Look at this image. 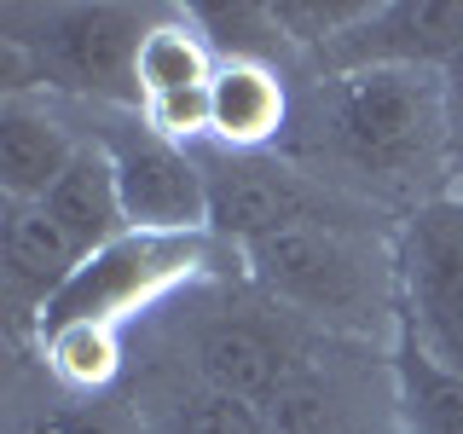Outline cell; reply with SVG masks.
Listing matches in <instances>:
<instances>
[{
  "label": "cell",
  "instance_id": "cell-18",
  "mask_svg": "<svg viewBox=\"0 0 463 434\" xmlns=\"http://www.w3.org/2000/svg\"><path fill=\"white\" fill-rule=\"evenodd\" d=\"M163 434H272V429H267V417H260V405L214 394V388H203V382H185L180 394L168 400Z\"/></svg>",
  "mask_w": 463,
  "mask_h": 434
},
{
  "label": "cell",
  "instance_id": "cell-7",
  "mask_svg": "<svg viewBox=\"0 0 463 434\" xmlns=\"http://www.w3.org/2000/svg\"><path fill=\"white\" fill-rule=\"evenodd\" d=\"M226 250L221 238H156V231H128L116 238L110 250H99L87 267L70 278L58 296L41 307L35 330L41 325H64V318H99V325H122L128 318L156 307L168 289L192 284L209 255Z\"/></svg>",
  "mask_w": 463,
  "mask_h": 434
},
{
  "label": "cell",
  "instance_id": "cell-16",
  "mask_svg": "<svg viewBox=\"0 0 463 434\" xmlns=\"http://www.w3.org/2000/svg\"><path fill=\"white\" fill-rule=\"evenodd\" d=\"M41 365L52 371V382L76 400H99L122 376L128 359V330L99 325V318H64V325H41Z\"/></svg>",
  "mask_w": 463,
  "mask_h": 434
},
{
  "label": "cell",
  "instance_id": "cell-10",
  "mask_svg": "<svg viewBox=\"0 0 463 434\" xmlns=\"http://www.w3.org/2000/svg\"><path fill=\"white\" fill-rule=\"evenodd\" d=\"M458 52H463V0H371L365 18L307 64V76L371 70V64L440 70Z\"/></svg>",
  "mask_w": 463,
  "mask_h": 434
},
{
  "label": "cell",
  "instance_id": "cell-4",
  "mask_svg": "<svg viewBox=\"0 0 463 434\" xmlns=\"http://www.w3.org/2000/svg\"><path fill=\"white\" fill-rule=\"evenodd\" d=\"M93 139L110 151L128 231L214 238L209 231V174H203L192 145L156 134L139 110H93Z\"/></svg>",
  "mask_w": 463,
  "mask_h": 434
},
{
  "label": "cell",
  "instance_id": "cell-8",
  "mask_svg": "<svg viewBox=\"0 0 463 434\" xmlns=\"http://www.w3.org/2000/svg\"><path fill=\"white\" fill-rule=\"evenodd\" d=\"M313 330L296 325L289 313H279L267 296H243V301H221L192 325L185 354H192V382L214 388V394L267 405L284 388V376L296 371L301 347Z\"/></svg>",
  "mask_w": 463,
  "mask_h": 434
},
{
  "label": "cell",
  "instance_id": "cell-11",
  "mask_svg": "<svg viewBox=\"0 0 463 434\" xmlns=\"http://www.w3.org/2000/svg\"><path fill=\"white\" fill-rule=\"evenodd\" d=\"M347 347L359 342H336L313 330L284 388L260 405L272 434H365V388L342 359Z\"/></svg>",
  "mask_w": 463,
  "mask_h": 434
},
{
  "label": "cell",
  "instance_id": "cell-13",
  "mask_svg": "<svg viewBox=\"0 0 463 434\" xmlns=\"http://www.w3.org/2000/svg\"><path fill=\"white\" fill-rule=\"evenodd\" d=\"M81 139L87 134L58 110L52 93H6L0 99V192L6 203H41L76 163Z\"/></svg>",
  "mask_w": 463,
  "mask_h": 434
},
{
  "label": "cell",
  "instance_id": "cell-21",
  "mask_svg": "<svg viewBox=\"0 0 463 434\" xmlns=\"http://www.w3.org/2000/svg\"><path fill=\"white\" fill-rule=\"evenodd\" d=\"M458 192H463V185H458Z\"/></svg>",
  "mask_w": 463,
  "mask_h": 434
},
{
  "label": "cell",
  "instance_id": "cell-12",
  "mask_svg": "<svg viewBox=\"0 0 463 434\" xmlns=\"http://www.w3.org/2000/svg\"><path fill=\"white\" fill-rule=\"evenodd\" d=\"M296 93L289 70L260 64V58H221L209 81V139L221 151H284L289 122H296Z\"/></svg>",
  "mask_w": 463,
  "mask_h": 434
},
{
  "label": "cell",
  "instance_id": "cell-17",
  "mask_svg": "<svg viewBox=\"0 0 463 434\" xmlns=\"http://www.w3.org/2000/svg\"><path fill=\"white\" fill-rule=\"evenodd\" d=\"M388 394L400 434H463V382L429 354H417L405 336L388 354Z\"/></svg>",
  "mask_w": 463,
  "mask_h": 434
},
{
  "label": "cell",
  "instance_id": "cell-19",
  "mask_svg": "<svg viewBox=\"0 0 463 434\" xmlns=\"http://www.w3.org/2000/svg\"><path fill=\"white\" fill-rule=\"evenodd\" d=\"M24 434H134L122 411H116L110 400H76L70 411H41L29 417Z\"/></svg>",
  "mask_w": 463,
  "mask_h": 434
},
{
  "label": "cell",
  "instance_id": "cell-15",
  "mask_svg": "<svg viewBox=\"0 0 463 434\" xmlns=\"http://www.w3.org/2000/svg\"><path fill=\"white\" fill-rule=\"evenodd\" d=\"M41 209L58 221L76 250L93 260L99 250H110L116 238H128V209H122V192H116V168H110V151L99 145L93 134L81 139L76 163L64 168V180L41 197Z\"/></svg>",
  "mask_w": 463,
  "mask_h": 434
},
{
  "label": "cell",
  "instance_id": "cell-5",
  "mask_svg": "<svg viewBox=\"0 0 463 434\" xmlns=\"http://www.w3.org/2000/svg\"><path fill=\"white\" fill-rule=\"evenodd\" d=\"M192 151L209 174V231L232 255L301 221H330V214L359 209L342 192L318 185L313 174H301L284 151H221V145H192Z\"/></svg>",
  "mask_w": 463,
  "mask_h": 434
},
{
  "label": "cell",
  "instance_id": "cell-3",
  "mask_svg": "<svg viewBox=\"0 0 463 434\" xmlns=\"http://www.w3.org/2000/svg\"><path fill=\"white\" fill-rule=\"evenodd\" d=\"M156 12L139 6H24L0 12L6 93H70L87 110H139L134 58Z\"/></svg>",
  "mask_w": 463,
  "mask_h": 434
},
{
  "label": "cell",
  "instance_id": "cell-6",
  "mask_svg": "<svg viewBox=\"0 0 463 434\" xmlns=\"http://www.w3.org/2000/svg\"><path fill=\"white\" fill-rule=\"evenodd\" d=\"M400 255V336L463 382V192L405 214Z\"/></svg>",
  "mask_w": 463,
  "mask_h": 434
},
{
  "label": "cell",
  "instance_id": "cell-1",
  "mask_svg": "<svg viewBox=\"0 0 463 434\" xmlns=\"http://www.w3.org/2000/svg\"><path fill=\"white\" fill-rule=\"evenodd\" d=\"M284 156L347 203L405 221L458 192V156L446 127L440 70L371 64L307 76L296 93Z\"/></svg>",
  "mask_w": 463,
  "mask_h": 434
},
{
  "label": "cell",
  "instance_id": "cell-14",
  "mask_svg": "<svg viewBox=\"0 0 463 434\" xmlns=\"http://www.w3.org/2000/svg\"><path fill=\"white\" fill-rule=\"evenodd\" d=\"M87 267V255L58 231V221L41 203H6L0 226V272H6V301L18 325H35L41 307Z\"/></svg>",
  "mask_w": 463,
  "mask_h": 434
},
{
  "label": "cell",
  "instance_id": "cell-2",
  "mask_svg": "<svg viewBox=\"0 0 463 434\" xmlns=\"http://www.w3.org/2000/svg\"><path fill=\"white\" fill-rule=\"evenodd\" d=\"M394 221L354 209L330 221H301L289 231L238 250L243 284L267 296L296 325L336 342L388 347L400 342V255H394Z\"/></svg>",
  "mask_w": 463,
  "mask_h": 434
},
{
  "label": "cell",
  "instance_id": "cell-20",
  "mask_svg": "<svg viewBox=\"0 0 463 434\" xmlns=\"http://www.w3.org/2000/svg\"><path fill=\"white\" fill-rule=\"evenodd\" d=\"M440 93H446V127H452V156L463 174V52L452 64H440Z\"/></svg>",
  "mask_w": 463,
  "mask_h": 434
},
{
  "label": "cell",
  "instance_id": "cell-9",
  "mask_svg": "<svg viewBox=\"0 0 463 434\" xmlns=\"http://www.w3.org/2000/svg\"><path fill=\"white\" fill-rule=\"evenodd\" d=\"M221 70V52L203 35V24L185 12H156L139 41L134 81H139V116L156 134L203 145L209 139V81Z\"/></svg>",
  "mask_w": 463,
  "mask_h": 434
}]
</instances>
